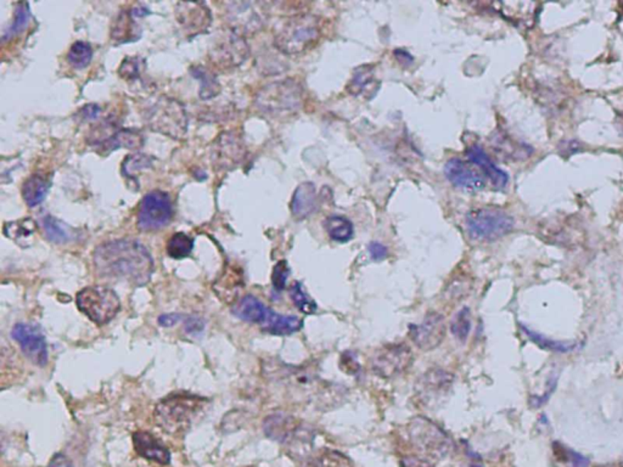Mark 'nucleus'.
Instances as JSON below:
<instances>
[{
    "instance_id": "obj_24",
    "label": "nucleus",
    "mask_w": 623,
    "mask_h": 467,
    "mask_svg": "<svg viewBox=\"0 0 623 467\" xmlns=\"http://www.w3.org/2000/svg\"><path fill=\"white\" fill-rule=\"evenodd\" d=\"M316 189L313 183L306 181L302 183L295 190L292 200H291V212L296 219H304L316 210Z\"/></svg>"
},
{
    "instance_id": "obj_2",
    "label": "nucleus",
    "mask_w": 623,
    "mask_h": 467,
    "mask_svg": "<svg viewBox=\"0 0 623 467\" xmlns=\"http://www.w3.org/2000/svg\"><path fill=\"white\" fill-rule=\"evenodd\" d=\"M304 89L294 80H277L258 92L255 105L270 117H287L299 112L304 100Z\"/></svg>"
},
{
    "instance_id": "obj_5",
    "label": "nucleus",
    "mask_w": 623,
    "mask_h": 467,
    "mask_svg": "<svg viewBox=\"0 0 623 467\" xmlns=\"http://www.w3.org/2000/svg\"><path fill=\"white\" fill-rule=\"evenodd\" d=\"M144 122L156 133L181 140L188 133V114L177 99L160 97L144 112Z\"/></svg>"
},
{
    "instance_id": "obj_43",
    "label": "nucleus",
    "mask_w": 623,
    "mask_h": 467,
    "mask_svg": "<svg viewBox=\"0 0 623 467\" xmlns=\"http://www.w3.org/2000/svg\"><path fill=\"white\" fill-rule=\"evenodd\" d=\"M558 451L561 458H564L563 459L564 463H568L569 467H590V460L587 459L585 455L580 454L564 446H560Z\"/></svg>"
},
{
    "instance_id": "obj_40",
    "label": "nucleus",
    "mask_w": 623,
    "mask_h": 467,
    "mask_svg": "<svg viewBox=\"0 0 623 467\" xmlns=\"http://www.w3.org/2000/svg\"><path fill=\"white\" fill-rule=\"evenodd\" d=\"M154 159L151 156L144 154H135L128 156L122 164V172L126 177H135L140 171L151 168Z\"/></svg>"
},
{
    "instance_id": "obj_32",
    "label": "nucleus",
    "mask_w": 623,
    "mask_h": 467,
    "mask_svg": "<svg viewBox=\"0 0 623 467\" xmlns=\"http://www.w3.org/2000/svg\"><path fill=\"white\" fill-rule=\"evenodd\" d=\"M324 225L329 237L336 242L345 244L353 237V224L351 223V220H348L346 217L337 215H330L325 219Z\"/></svg>"
},
{
    "instance_id": "obj_33",
    "label": "nucleus",
    "mask_w": 623,
    "mask_h": 467,
    "mask_svg": "<svg viewBox=\"0 0 623 467\" xmlns=\"http://www.w3.org/2000/svg\"><path fill=\"white\" fill-rule=\"evenodd\" d=\"M190 73L200 82V97L203 100H210L220 93V85L213 72L203 66H193Z\"/></svg>"
},
{
    "instance_id": "obj_3",
    "label": "nucleus",
    "mask_w": 623,
    "mask_h": 467,
    "mask_svg": "<svg viewBox=\"0 0 623 467\" xmlns=\"http://www.w3.org/2000/svg\"><path fill=\"white\" fill-rule=\"evenodd\" d=\"M206 400L193 394H173L155 408V421L164 432L177 434L189 429L191 421L203 410Z\"/></svg>"
},
{
    "instance_id": "obj_34",
    "label": "nucleus",
    "mask_w": 623,
    "mask_h": 467,
    "mask_svg": "<svg viewBox=\"0 0 623 467\" xmlns=\"http://www.w3.org/2000/svg\"><path fill=\"white\" fill-rule=\"evenodd\" d=\"M194 249V241L184 232H176L169 237L166 251L169 257L174 259H181L189 256Z\"/></svg>"
},
{
    "instance_id": "obj_47",
    "label": "nucleus",
    "mask_w": 623,
    "mask_h": 467,
    "mask_svg": "<svg viewBox=\"0 0 623 467\" xmlns=\"http://www.w3.org/2000/svg\"><path fill=\"white\" fill-rule=\"evenodd\" d=\"M369 253L374 261H383L388 257V249L380 242H371L369 245Z\"/></svg>"
},
{
    "instance_id": "obj_36",
    "label": "nucleus",
    "mask_w": 623,
    "mask_h": 467,
    "mask_svg": "<svg viewBox=\"0 0 623 467\" xmlns=\"http://www.w3.org/2000/svg\"><path fill=\"white\" fill-rule=\"evenodd\" d=\"M289 296H290L292 304H295V307L299 311H302L304 314H314L316 313V308H318L316 304L308 296L301 282L294 281L291 284L290 287H289Z\"/></svg>"
},
{
    "instance_id": "obj_22",
    "label": "nucleus",
    "mask_w": 623,
    "mask_h": 467,
    "mask_svg": "<svg viewBox=\"0 0 623 467\" xmlns=\"http://www.w3.org/2000/svg\"><path fill=\"white\" fill-rule=\"evenodd\" d=\"M380 83L375 76L374 68L371 66H362L354 71L353 77L351 78L347 85L348 93L356 97L371 99L379 90Z\"/></svg>"
},
{
    "instance_id": "obj_42",
    "label": "nucleus",
    "mask_w": 623,
    "mask_h": 467,
    "mask_svg": "<svg viewBox=\"0 0 623 467\" xmlns=\"http://www.w3.org/2000/svg\"><path fill=\"white\" fill-rule=\"evenodd\" d=\"M289 265L287 262L280 261L274 265L273 274H272V284L277 291H282L287 287V278H289Z\"/></svg>"
},
{
    "instance_id": "obj_4",
    "label": "nucleus",
    "mask_w": 623,
    "mask_h": 467,
    "mask_svg": "<svg viewBox=\"0 0 623 467\" xmlns=\"http://www.w3.org/2000/svg\"><path fill=\"white\" fill-rule=\"evenodd\" d=\"M320 36L318 18L311 14H299L287 18L279 27L274 45L285 55H299L313 47Z\"/></svg>"
},
{
    "instance_id": "obj_26",
    "label": "nucleus",
    "mask_w": 623,
    "mask_h": 467,
    "mask_svg": "<svg viewBox=\"0 0 623 467\" xmlns=\"http://www.w3.org/2000/svg\"><path fill=\"white\" fill-rule=\"evenodd\" d=\"M268 311L270 308L265 307L260 299L255 296L247 295L243 297L239 302H235L233 314L246 323L261 325Z\"/></svg>"
},
{
    "instance_id": "obj_14",
    "label": "nucleus",
    "mask_w": 623,
    "mask_h": 467,
    "mask_svg": "<svg viewBox=\"0 0 623 467\" xmlns=\"http://www.w3.org/2000/svg\"><path fill=\"white\" fill-rule=\"evenodd\" d=\"M409 336L419 350L424 352L436 350L446 337L444 316L436 311H431L420 324L410 326Z\"/></svg>"
},
{
    "instance_id": "obj_12",
    "label": "nucleus",
    "mask_w": 623,
    "mask_h": 467,
    "mask_svg": "<svg viewBox=\"0 0 623 467\" xmlns=\"http://www.w3.org/2000/svg\"><path fill=\"white\" fill-rule=\"evenodd\" d=\"M413 359L412 350L405 343L385 345L371 359V370L381 379H393L408 370Z\"/></svg>"
},
{
    "instance_id": "obj_31",
    "label": "nucleus",
    "mask_w": 623,
    "mask_h": 467,
    "mask_svg": "<svg viewBox=\"0 0 623 467\" xmlns=\"http://www.w3.org/2000/svg\"><path fill=\"white\" fill-rule=\"evenodd\" d=\"M520 328H521L522 333H525L531 341L536 343L542 350H550V352H555V353H570L580 347L577 342L555 341L549 337L544 336L542 333L530 330L523 325H520Z\"/></svg>"
},
{
    "instance_id": "obj_38",
    "label": "nucleus",
    "mask_w": 623,
    "mask_h": 467,
    "mask_svg": "<svg viewBox=\"0 0 623 467\" xmlns=\"http://www.w3.org/2000/svg\"><path fill=\"white\" fill-rule=\"evenodd\" d=\"M42 227L48 240H50L51 242L63 244V242H68L70 240L68 227H65L60 220L54 218L53 215H48L43 217Z\"/></svg>"
},
{
    "instance_id": "obj_30",
    "label": "nucleus",
    "mask_w": 623,
    "mask_h": 467,
    "mask_svg": "<svg viewBox=\"0 0 623 467\" xmlns=\"http://www.w3.org/2000/svg\"><path fill=\"white\" fill-rule=\"evenodd\" d=\"M37 230V224L32 218H22L5 223L3 227L4 235L15 241L17 245L28 244V240Z\"/></svg>"
},
{
    "instance_id": "obj_41",
    "label": "nucleus",
    "mask_w": 623,
    "mask_h": 467,
    "mask_svg": "<svg viewBox=\"0 0 623 467\" xmlns=\"http://www.w3.org/2000/svg\"><path fill=\"white\" fill-rule=\"evenodd\" d=\"M142 60L137 56H127L118 68V76L122 80H137L140 75Z\"/></svg>"
},
{
    "instance_id": "obj_15",
    "label": "nucleus",
    "mask_w": 623,
    "mask_h": 467,
    "mask_svg": "<svg viewBox=\"0 0 623 467\" xmlns=\"http://www.w3.org/2000/svg\"><path fill=\"white\" fill-rule=\"evenodd\" d=\"M14 340L20 345L22 352L36 365L44 366L48 363V345L46 337L33 325L18 323L11 331Z\"/></svg>"
},
{
    "instance_id": "obj_50",
    "label": "nucleus",
    "mask_w": 623,
    "mask_h": 467,
    "mask_svg": "<svg viewBox=\"0 0 623 467\" xmlns=\"http://www.w3.org/2000/svg\"><path fill=\"white\" fill-rule=\"evenodd\" d=\"M203 328V321L198 318H189L186 320V333H201Z\"/></svg>"
},
{
    "instance_id": "obj_29",
    "label": "nucleus",
    "mask_w": 623,
    "mask_h": 467,
    "mask_svg": "<svg viewBox=\"0 0 623 467\" xmlns=\"http://www.w3.org/2000/svg\"><path fill=\"white\" fill-rule=\"evenodd\" d=\"M50 189V181L41 174H33L27 178L21 186V194L27 206L36 207L41 205L47 198Z\"/></svg>"
},
{
    "instance_id": "obj_21",
    "label": "nucleus",
    "mask_w": 623,
    "mask_h": 467,
    "mask_svg": "<svg viewBox=\"0 0 623 467\" xmlns=\"http://www.w3.org/2000/svg\"><path fill=\"white\" fill-rule=\"evenodd\" d=\"M467 156L472 163L479 166L481 171L484 173V176L491 179L493 186L496 189L501 190L506 188L508 181H509L508 174L493 163L492 160L484 151V149H481L477 145L469 146L467 150Z\"/></svg>"
},
{
    "instance_id": "obj_35",
    "label": "nucleus",
    "mask_w": 623,
    "mask_h": 467,
    "mask_svg": "<svg viewBox=\"0 0 623 467\" xmlns=\"http://www.w3.org/2000/svg\"><path fill=\"white\" fill-rule=\"evenodd\" d=\"M93 59V49L90 44L83 41H78L72 44L68 50V60L72 66L78 70L85 68Z\"/></svg>"
},
{
    "instance_id": "obj_27",
    "label": "nucleus",
    "mask_w": 623,
    "mask_h": 467,
    "mask_svg": "<svg viewBox=\"0 0 623 467\" xmlns=\"http://www.w3.org/2000/svg\"><path fill=\"white\" fill-rule=\"evenodd\" d=\"M244 286V282L241 279L240 274L233 268H228L223 272L222 277L215 282L213 290L225 304H235L238 295Z\"/></svg>"
},
{
    "instance_id": "obj_9",
    "label": "nucleus",
    "mask_w": 623,
    "mask_h": 467,
    "mask_svg": "<svg viewBox=\"0 0 623 467\" xmlns=\"http://www.w3.org/2000/svg\"><path fill=\"white\" fill-rule=\"evenodd\" d=\"M173 218V205L169 194L156 190L145 195L137 212V225L142 232H156L167 227Z\"/></svg>"
},
{
    "instance_id": "obj_45",
    "label": "nucleus",
    "mask_w": 623,
    "mask_h": 467,
    "mask_svg": "<svg viewBox=\"0 0 623 467\" xmlns=\"http://www.w3.org/2000/svg\"><path fill=\"white\" fill-rule=\"evenodd\" d=\"M316 467H346L345 456L335 451H326L316 460Z\"/></svg>"
},
{
    "instance_id": "obj_51",
    "label": "nucleus",
    "mask_w": 623,
    "mask_h": 467,
    "mask_svg": "<svg viewBox=\"0 0 623 467\" xmlns=\"http://www.w3.org/2000/svg\"><path fill=\"white\" fill-rule=\"evenodd\" d=\"M49 467H72L71 463L66 459V456L63 454H56L51 459Z\"/></svg>"
},
{
    "instance_id": "obj_23",
    "label": "nucleus",
    "mask_w": 623,
    "mask_h": 467,
    "mask_svg": "<svg viewBox=\"0 0 623 467\" xmlns=\"http://www.w3.org/2000/svg\"><path fill=\"white\" fill-rule=\"evenodd\" d=\"M133 9L123 10L119 14L114 25L111 27V41L114 44H123V43L134 42L140 37V28L137 21ZM138 17V16H137Z\"/></svg>"
},
{
    "instance_id": "obj_7",
    "label": "nucleus",
    "mask_w": 623,
    "mask_h": 467,
    "mask_svg": "<svg viewBox=\"0 0 623 467\" xmlns=\"http://www.w3.org/2000/svg\"><path fill=\"white\" fill-rule=\"evenodd\" d=\"M514 218L497 208H479L467 215V229L474 240L494 241L514 229Z\"/></svg>"
},
{
    "instance_id": "obj_25",
    "label": "nucleus",
    "mask_w": 623,
    "mask_h": 467,
    "mask_svg": "<svg viewBox=\"0 0 623 467\" xmlns=\"http://www.w3.org/2000/svg\"><path fill=\"white\" fill-rule=\"evenodd\" d=\"M262 330L265 333L278 335V336H287L292 333H299L304 326L302 320L295 316H282L275 311H270L267 313L265 319L261 325Z\"/></svg>"
},
{
    "instance_id": "obj_6",
    "label": "nucleus",
    "mask_w": 623,
    "mask_h": 467,
    "mask_svg": "<svg viewBox=\"0 0 623 467\" xmlns=\"http://www.w3.org/2000/svg\"><path fill=\"white\" fill-rule=\"evenodd\" d=\"M407 431L410 442L431 458L443 459L454 449L453 439L426 417H414L409 422Z\"/></svg>"
},
{
    "instance_id": "obj_16",
    "label": "nucleus",
    "mask_w": 623,
    "mask_h": 467,
    "mask_svg": "<svg viewBox=\"0 0 623 467\" xmlns=\"http://www.w3.org/2000/svg\"><path fill=\"white\" fill-rule=\"evenodd\" d=\"M176 17L188 37H194L208 30L212 23L211 10L203 1H179Z\"/></svg>"
},
{
    "instance_id": "obj_13",
    "label": "nucleus",
    "mask_w": 623,
    "mask_h": 467,
    "mask_svg": "<svg viewBox=\"0 0 623 467\" xmlns=\"http://www.w3.org/2000/svg\"><path fill=\"white\" fill-rule=\"evenodd\" d=\"M246 148L240 134L236 131H223L213 141L211 148V162L215 171H230L245 159Z\"/></svg>"
},
{
    "instance_id": "obj_37",
    "label": "nucleus",
    "mask_w": 623,
    "mask_h": 467,
    "mask_svg": "<svg viewBox=\"0 0 623 467\" xmlns=\"http://www.w3.org/2000/svg\"><path fill=\"white\" fill-rule=\"evenodd\" d=\"M472 331V311L467 307H464L455 313L452 318L451 333L459 341H467Z\"/></svg>"
},
{
    "instance_id": "obj_8",
    "label": "nucleus",
    "mask_w": 623,
    "mask_h": 467,
    "mask_svg": "<svg viewBox=\"0 0 623 467\" xmlns=\"http://www.w3.org/2000/svg\"><path fill=\"white\" fill-rule=\"evenodd\" d=\"M77 307L94 324L105 325L117 314L121 302L114 290L107 286H89L77 294Z\"/></svg>"
},
{
    "instance_id": "obj_11",
    "label": "nucleus",
    "mask_w": 623,
    "mask_h": 467,
    "mask_svg": "<svg viewBox=\"0 0 623 467\" xmlns=\"http://www.w3.org/2000/svg\"><path fill=\"white\" fill-rule=\"evenodd\" d=\"M225 18L230 31L245 36L257 33L265 23V10L253 1H230L225 4Z\"/></svg>"
},
{
    "instance_id": "obj_10",
    "label": "nucleus",
    "mask_w": 623,
    "mask_h": 467,
    "mask_svg": "<svg viewBox=\"0 0 623 467\" xmlns=\"http://www.w3.org/2000/svg\"><path fill=\"white\" fill-rule=\"evenodd\" d=\"M250 55V47L240 34L229 31L208 51V61L220 71L239 68Z\"/></svg>"
},
{
    "instance_id": "obj_1",
    "label": "nucleus",
    "mask_w": 623,
    "mask_h": 467,
    "mask_svg": "<svg viewBox=\"0 0 623 467\" xmlns=\"http://www.w3.org/2000/svg\"><path fill=\"white\" fill-rule=\"evenodd\" d=\"M93 262L97 277L129 282L134 286L148 284L154 273L151 254L134 240L104 242L94 251Z\"/></svg>"
},
{
    "instance_id": "obj_52",
    "label": "nucleus",
    "mask_w": 623,
    "mask_h": 467,
    "mask_svg": "<svg viewBox=\"0 0 623 467\" xmlns=\"http://www.w3.org/2000/svg\"><path fill=\"white\" fill-rule=\"evenodd\" d=\"M179 319H181L179 314H167V316H161L160 319H159V323L162 326L169 328V326H173V325L176 324Z\"/></svg>"
},
{
    "instance_id": "obj_20",
    "label": "nucleus",
    "mask_w": 623,
    "mask_h": 467,
    "mask_svg": "<svg viewBox=\"0 0 623 467\" xmlns=\"http://www.w3.org/2000/svg\"><path fill=\"white\" fill-rule=\"evenodd\" d=\"M133 444L137 454L144 459L151 460L161 465H169L171 461L169 449L149 432H135L133 434Z\"/></svg>"
},
{
    "instance_id": "obj_48",
    "label": "nucleus",
    "mask_w": 623,
    "mask_h": 467,
    "mask_svg": "<svg viewBox=\"0 0 623 467\" xmlns=\"http://www.w3.org/2000/svg\"><path fill=\"white\" fill-rule=\"evenodd\" d=\"M400 467H435L432 463L417 456H407L400 461Z\"/></svg>"
},
{
    "instance_id": "obj_28",
    "label": "nucleus",
    "mask_w": 623,
    "mask_h": 467,
    "mask_svg": "<svg viewBox=\"0 0 623 467\" xmlns=\"http://www.w3.org/2000/svg\"><path fill=\"white\" fill-rule=\"evenodd\" d=\"M144 138L139 131L134 129H118L105 143L97 146V152L109 155L118 148L139 149L143 146Z\"/></svg>"
},
{
    "instance_id": "obj_39",
    "label": "nucleus",
    "mask_w": 623,
    "mask_h": 467,
    "mask_svg": "<svg viewBox=\"0 0 623 467\" xmlns=\"http://www.w3.org/2000/svg\"><path fill=\"white\" fill-rule=\"evenodd\" d=\"M30 17V5L27 4V3L17 4L15 15H14L13 23L9 27L8 30L5 31L3 39L8 41V39L13 38L14 36H16V34L22 32L23 28H26L27 25H28Z\"/></svg>"
},
{
    "instance_id": "obj_18",
    "label": "nucleus",
    "mask_w": 623,
    "mask_h": 467,
    "mask_svg": "<svg viewBox=\"0 0 623 467\" xmlns=\"http://www.w3.org/2000/svg\"><path fill=\"white\" fill-rule=\"evenodd\" d=\"M444 174L453 186L460 189L480 191L486 186V179L482 173L459 159H452L447 162Z\"/></svg>"
},
{
    "instance_id": "obj_44",
    "label": "nucleus",
    "mask_w": 623,
    "mask_h": 467,
    "mask_svg": "<svg viewBox=\"0 0 623 467\" xmlns=\"http://www.w3.org/2000/svg\"><path fill=\"white\" fill-rule=\"evenodd\" d=\"M469 291V285H467V278L455 279L454 281L452 282L449 286L447 287L446 295L451 301H459L467 296Z\"/></svg>"
},
{
    "instance_id": "obj_49",
    "label": "nucleus",
    "mask_w": 623,
    "mask_h": 467,
    "mask_svg": "<svg viewBox=\"0 0 623 467\" xmlns=\"http://www.w3.org/2000/svg\"><path fill=\"white\" fill-rule=\"evenodd\" d=\"M102 112V109L99 107L97 105H94V104H90V105H85L82 107V109L80 111V116L82 118H85V119H95V118L99 117V114Z\"/></svg>"
},
{
    "instance_id": "obj_19",
    "label": "nucleus",
    "mask_w": 623,
    "mask_h": 467,
    "mask_svg": "<svg viewBox=\"0 0 623 467\" xmlns=\"http://www.w3.org/2000/svg\"><path fill=\"white\" fill-rule=\"evenodd\" d=\"M302 424L296 417L284 413L272 414L265 417L263 429L267 437L275 442L289 444Z\"/></svg>"
},
{
    "instance_id": "obj_17",
    "label": "nucleus",
    "mask_w": 623,
    "mask_h": 467,
    "mask_svg": "<svg viewBox=\"0 0 623 467\" xmlns=\"http://www.w3.org/2000/svg\"><path fill=\"white\" fill-rule=\"evenodd\" d=\"M454 383V376L443 369H429L417 381L415 390L422 403L429 404L447 396Z\"/></svg>"
},
{
    "instance_id": "obj_46",
    "label": "nucleus",
    "mask_w": 623,
    "mask_h": 467,
    "mask_svg": "<svg viewBox=\"0 0 623 467\" xmlns=\"http://www.w3.org/2000/svg\"><path fill=\"white\" fill-rule=\"evenodd\" d=\"M344 364H345V366H341L342 370L347 372V374H356L361 369L359 363L357 362V359L354 358L353 353H351V352L344 353V355H342L340 365H344Z\"/></svg>"
}]
</instances>
